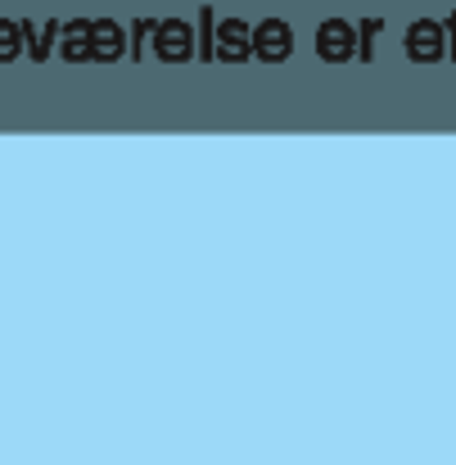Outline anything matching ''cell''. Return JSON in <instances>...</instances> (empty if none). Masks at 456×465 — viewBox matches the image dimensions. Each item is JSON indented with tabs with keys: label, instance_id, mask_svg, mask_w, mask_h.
I'll list each match as a JSON object with an SVG mask.
<instances>
[{
	"label": "cell",
	"instance_id": "1",
	"mask_svg": "<svg viewBox=\"0 0 456 465\" xmlns=\"http://www.w3.org/2000/svg\"><path fill=\"white\" fill-rule=\"evenodd\" d=\"M150 50H154V59H163V64L194 59V23L190 18H158L154 23V36H150Z\"/></svg>",
	"mask_w": 456,
	"mask_h": 465
},
{
	"label": "cell",
	"instance_id": "2",
	"mask_svg": "<svg viewBox=\"0 0 456 465\" xmlns=\"http://www.w3.org/2000/svg\"><path fill=\"white\" fill-rule=\"evenodd\" d=\"M213 59H222V64H249L253 59V27L244 18H217Z\"/></svg>",
	"mask_w": 456,
	"mask_h": 465
},
{
	"label": "cell",
	"instance_id": "3",
	"mask_svg": "<svg viewBox=\"0 0 456 465\" xmlns=\"http://www.w3.org/2000/svg\"><path fill=\"white\" fill-rule=\"evenodd\" d=\"M294 54V27L285 18H263L253 23V59L263 64H285Z\"/></svg>",
	"mask_w": 456,
	"mask_h": 465
},
{
	"label": "cell",
	"instance_id": "4",
	"mask_svg": "<svg viewBox=\"0 0 456 465\" xmlns=\"http://www.w3.org/2000/svg\"><path fill=\"white\" fill-rule=\"evenodd\" d=\"M448 54V32L439 18H416L407 27V59L411 64H439Z\"/></svg>",
	"mask_w": 456,
	"mask_h": 465
},
{
	"label": "cell",
	"instance_id": "5",
	"mask_svg": "<svg viewBox=\"0 0 456 465\" xmlns=\"http://www.w3.org/2000/svg\"><path fill=\"white\" fill-rule=\"evenodd\" d=\"M316 54L325 64H348L357 54V27L348 18H325L316 27Z\"/></svg>",
	"mask_w": 456,
	"mask_h": 465
},
{
	"label": "cell",
	"instance_id": "6",
	"mask_svg": "<svg viewBox=\"0 0 456 465\" xmlns=\"http://www.w3.org/2000/svg\"><path fill=\"white\" fill-rule=\"evenodd\" d=\"M123 54H127V27L118 18H91V59L118 64Z\"/></svg>",
	"mask_w": 456,
	"mask_h": 465
},
{
	"label": "cell",
	"instance_id": "7",
	"mask_svg": "<svg viewBox=\"0 0 456 465\" xmlns=\"http://www.w3.org/2000/svg\"><path fill=\"white\" fill-rule=\"evenodd\" d=\"M59 54L68 64H91V18H68L59 32Z\"/></svg>",
	"mask_w": 456,
	"mask_h": 465
},
{
	"label": "cell",
	"instance_id": "8",
	"mask_svg": "<svg viewBox=\"0 0 456 465\" xmlns=\"http://www.w3.org/2000/svg\"><path fill=\"white\" fill-rule=\"evenodd\" d=\"M213 36H217V9L199 5V18H194V59L199 64L213 59Z\"/></svg>",
	"mask_w": 456,
	"mask_h": 465
},
{
	"label": "cell",
	"instance_id": "9",
	"mask_svg": "<svg viewBox=\"0 0 456 465\" xmlns=\"http://www.w3.org/2000/svg\"><path fill=\"white\" fill-rule=\"evenodd\" d=\"M154 23H158V18H150V14H141V18H136V23L127 27V54H132L136 64H141V59L150 54V36H154Z\"/></svg>",
	"mask_w": 456,
	"mask_h": 465
},
{
	"label": "cell",
	"instance_id": "10",
	"mask_svg": "<svg viewBox=\"0 0 456 465\" xmlns=\"http://www.w3.org/2000/svg\"><path fill=\"white\" fill-rule=\"evenodd\" d=\"M59 32H64V23H59V18H45V23L36 27V50H32L27 59H32V64H45V59L59 50Z\"/></svg>",
	"mask_w": 456,
	"mask_h": 465
},
{
	"label": "cell",
	"instance_id": "11",
	"mask_svg": "<svg viewBox=\"0 0 456 465\" xmlns=\"http://www.w3.org/2000/svg\"><path fill=\"white\" fill-rule=\"evenodd\" d=\"M352 27H357V59L371 64V54H375V36L384 32V18H362V23H352Z\"/></svg>",
	"mask_w": 456,
	"mask_h": 465
},
{
	"label": "cell",
	"instance_id": "12",
	"mask_svg": "<svg viewBox=\"0 0 456 465\" xmlns=\"http://www.w3.org/2000/svg\"><path fill=\"white\" fill-rule=\"evenodd\" d=\"M23 54V41H18V23L14 18H0V64H14Z\"/></svg>",
	"mask_w": 456,
	"mask_h": 465
},
{
	"label": "cell",
	"instance_id": "13",
	"mask_svg": "<svg viewBox=\"0 0 456 465\" xmlns=\"http://www.w3.org/2000/svg\"><path fill=\"white\" fill-rule=\"evenodd\" d=\"M443 32H448V54L456 59V9L448 14V23H443Z\"/></svg>",
	"mask_w": 456,
	"mask_h": 465
}]
</instances>
